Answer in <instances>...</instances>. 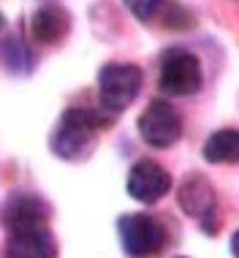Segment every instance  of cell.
Here are the masks:
<instances>
[{"mask_svg":"<svg viewBox=\"0 0 239 258\" xmlns=\"http://www.w3.org/2000/svg\"><path fill=\"white\" fill-rule=\"evenodd\" d=\"M6 258H57V245L46 226L19 228V231H9Z\"/></svg>","mask_w":239,"mask_h":258,"instance_id":"ba28073f","label":"cell"},{"mask_svg":"<svg viewBox=\"0 0 239 258\" xmlns=\"http://www.w3.org/2000/svg\"><path fill=\"white\" fill-rule=\"evenodd\" d=\"M111 120L101 111L93 109H66L57 122V128L52 131L49 147L63 160H82L93 152L98 142V131L106 128Z\"/></svg>","mask_w":239,"mask_h":258,"instance_id":"6da1fadb","label":"cell"},{"mask_svg":"<svg viewBox=\"0 0 239 258\" xmlns=\"http://www.w3.org/2000/svg\"><path fill=\"white\" fill-rule=\"evenodd\" d=\"M139 134L150 147H158V150L177 144V139L182 136V120L177 109L163 98H155L144 109V114L139 117Z\"/></svg>","mask_w":239,"mask_h":258,"instance_id":"5b68a950","label":"cell"},{"mask_svg":"<svg viewBox=\"0 0 239 258\" xmlns=\"http://www.w3.org/2000/svg\"><path fill=\"white\" fill-rule=\"evenodd\" d=\"M119 242L128 258H152L166 245V228L158 218H150L144 212L123 215L117 223Z\"/></svg>","mask_w":239,"mask_h":258,"instance_id":"7a4b0ae2","label":"cell"},{"mask_svg":"<svg viewBox=\"0 0 239 258\" xmlns=\"http://www.w3.org/2000/svg\"><path fill=\"white\" fill-rule=\"evenodd\" d=\"M171 190V177L155 160H139L128 171V193L142 204H155Z\"/></svg>","mask_w":239,"mask_h":258,"instance_id":"52a82bcc","label":"cell"},{"mask_svg":"<svg viewBox=\"0 0 239 258\" xmlns=\"http://www.w3.org/2000/svg\"><path fill=\"white\" fill-rule=\"evenodd\" d=\"M125 6L133 11V17L142 19V22H152L158 19L160 9H163V0H125Z\"/></svg>","mask_w":239,"mask_h":258,"instance_id":"4fadbf2b","label":"cell"},{"mask_svg":"<svg viewBox=\"0 0 239 258\" xmlns=\"http://www.w3.org/2000/svg\"><path fill=\"white\" fill-rule=\"evenodd\" d=\"M204 158L209 163H239V131L223 128L204 144Z\"/></svg>","mask_w":239,"mask_h":258,"instance_id":"8fae6325","label":"cell"},{"mask_svg":"<svg viewBox=\"0 0 239 258\" xmlns=\"http://www.w3.org/2000/svg\"><path fill=\"white\" fill-rule=\"evenodd\" d=\"M180 207L185 209L191 218L201 223L207 234H217V196L215 187L201 177V174H191L185 182L180 185Z\"/></svg>","mask_w":239,"mask_h":258,"instance_id":"8992f818","label":"cell"},{"mask_svg":"<svg viewBox=\"0 0 239 258\" xmlns=\"http://www.w3.org/2000/svg\"><path fill=\"white\" fill-rule=\"evenodd\" d=\"M6 231H19V228H33V226H46L49 220V207L33 193H14L3 204L0 212Z\"/></svg>","mask_w":239,"mask_h":258,"instance_id":"9c48e42d","label":"cell"},{"mask_svg":"<svg viewBox=\"0 0 239 258\" xmlns=\"http://www.w3.org/2000/svg\"><path fill=\"white\" fill-rule=\"evenodd\" d=\"M98 90H101V101L109 111H123L136 101L139 90H142V71L128 62H109L98 74Z\"/></svg>","mask_w":239,"mask_h":258,"instance_id":"3957f363","label":"cell"},{"mask_svg":"<svg viewBox=\"0 0 239 258\" xmlns=\"http://www.w3.org/2000/svg\"><path fill=\"white\" fill-rule=\"evenodd\" d=\"M68 30V17L57 6H44L33 14V38L38 44H57Z\"/></svg>","mask_w":239,"mask_h":258,"instance_id":"30bf717a","label":"cell"},{"mask_svg":"<svg viewBox=\"0 0 239 258\" xmlns=\"http://www.w3.org/2000/svg\"><path fill=\"white\" fill-rule=\"evenodd\" d=\"M231 253H234L239 258V231L234 234V239H231Z\"/></svg>","mask_w":239,"mask_h":258,"instance_id":"5bb4252c","label":"cell"},{"mask_svg":"<svg viewBox=\"0 0 239 258\" xmlns=\"http://www.w3.org/2000/svg\"><path fill=\"white\" fill-rule=\"evenodd\" d=\"M3 25H6V19H3V14H0V30H3Z\"/></svg>","mask_w":239,"mask_h":258,"instance_id":"9a60e30c","label":"cell"},{"mask_svg":"<svg viewBox=\"0 0 239 258\" xmlns=\"http://www.w3.org/2000/svg\"><path fill=\"white\" fill-rule=\"evenodd\" d=\"M158 85L168 95H191L201 87V62L188 49H168L160 57Z\"/></svg>","mask_w":239,"mask_h":258,"instance_id":"277c9868","label":"cell"},{"mask_svg":"<svg viewBox=\"0 0 239 258\" xmlns=\"http://www.w3.org/2000/svg\"><path fill=\"white\" fill-rule=\"evenodd\" d=\"M3 62L11 68V71H27V68L33 66V60H30V54H27L25 44H22V41H17V38H9L3 44Z\"/></svg>","mask_w":239,"mask_h":258,"instance_id":"7c38bea8","label":"cell"}]
</instances>
